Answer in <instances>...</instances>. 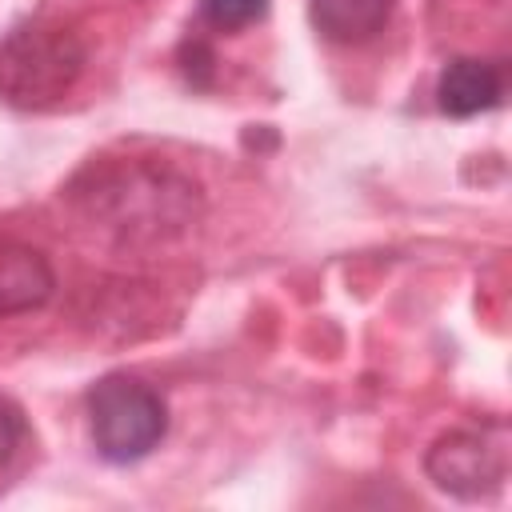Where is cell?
Returning <instances> with one entry per match:
<instances>
[{
  "instance_id": "obj_1",
  "label": "cell",
  "mask_w": 512,
  "mask_h": 512,
  "mask_svg": "<svg viewBox=\"0 0 512 512\" xmlns=\"http://www.w3.org/2000/svg\"><path fill=\"white\" fill-rule=\"evenodd\" d=\"M84 72V44L60 20H28L0 40V96L40 112L60 104Z\"/></svg>"
},
{
  "instance_id": "obj_2",
  "label": "cell",
  "mask_w": 512,
  "mask_h": 512,
  "mask_svg": "<svg viewBox=\"0 0 512 512\" xmlns=\"http://www.w3.org/2000/svg\"><path fill=\"white\" fill-rule=\"evenodd\" d=\"M88 432L104 460L132 464L164 440L168 408L152 384L136 376H104L88 392Z\"/></svg>"
},
{
  "instance_id": "obj_3",
  "label": "cell",
  "mask_w": 512,
  "mask_h": 512,
  "mask_svg": "<svg viewBox=\"0 0 512 512\" xmlns=\"http://www.w3.org/2000/svg\"><path fill=\"white\" fill-rule=\"evenodd\" d=\"M428 476L436 480V488L464 496V500H480L488 492H496L508 476V436L504 424H484V428H456L448 436H440L424 460Z\"/></svg>"
},
{
  "instance_id": "obj_4",
  "label": "cell",
  "mask_w": 512,
  "mask_h": 512,
  "mask_svg": "<svg viewBox=\"0 0 512 512\" xmlns=\"http://www.w3.org/2000/svg\"><path fill=\"white\" fill-rule=\"evenodd\" d=\"M52 284L48 260L32 244L0 232V316L40 308L52 296Z\"/></svg>"
},
{
  "instance_id": "obj_5",
  "label": "cell",
  "mask_w": 512,
  "mask_h": 512,
  "mask_svg": "<svg viewBox=\"0 0 512 512\" xmlns=\"http://www.w3.org/2000/svg\"><path fill=\"white\" fill-rule=\"evenodd\" d=\"M500 96H504V72H500L492 60H476V56L452 60V64L440 72V84H436L440 112H448V116H456V120L496 108Z\"/></svg>"
},
{
  "instance_id": "obj_6",
  "label": "cell",
  "mask_w": 512,
  "mask_h": 512,
  "mask_svg": "<svg viewBox=\"0 0 512 512\" xmlns=\"http://www.w3.org/2000/svg\"><path fill=\"white\" fill-rule=\"evenodd\" d=\"M392 8H396V0H308V16H312L316 32L332 44L372 40L388 24Z\"/></svg>"
},
{
  "instance_id": "obj_7",
  "label": "cell",
  "mask_w": 512,
  "mask_h": 512,
  "mask_svg": "<svg viewBox=\"0 0 512 512\" xmlns=\"http://www.w3.org/2000/svg\"><path fill=\"white\" fill-rule=\"evenodd\" d=\"M24 448H28V420H24L20 404L0 392V484L16 468Z\"/></svg>"
},
{
  "instance_id": "obj_8",
  "label": "cell",
  "mask_w": 512,
  "mask_h": 512,
  "mask_svg": "<svg viewBox=\"0 0 512 512\" xmlns=\"http://www.w3.org/2000/svg\"><path fill=\"white\" fill-rule=\"evenodd\" d=\"M268 12V0H200V16L220 32H240Z\"/></svg>"
}]
</instances>
